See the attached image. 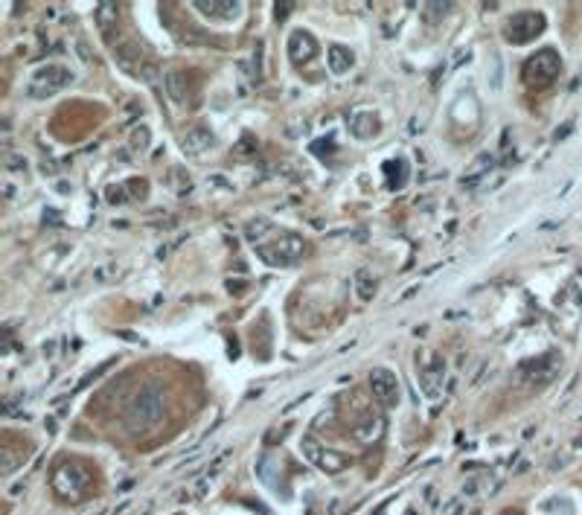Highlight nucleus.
I'll return each mask as SVG.
<instances>
[{
    "instance_id": "obj_5",
    "label": "nucleus",
    "mask_w": 582,
    "mask_h": 515,
    "mask_svg": "<svg viewBox=\"0 0 582 515\" xmlns=\"http://www.w3.org/2000/svg\"><path fill=\"white\" fill-rule=\"evenodd\" d=\"M544 33V15L541 12H515L504 23V38L510 44H527Z\"/></svg>"
},
{
    "instance_id": "obj_24",
    "label": "nucleus",
    "mask_w": 582,
    "mask_h": 515,
    "mask_svg": "<svg viewBox=\"0 0 582 515\" xmlns=\"http://www.w3.org/2000/svg\"><path fill=\"white\" fill-rule=\"evenodd\" d=\"M265 230H271V224H268V222H251L248 227H244V233H248V239L254 242V248L259 245V236H262Z\"/></svg>"
},
{
    "instance_id": "obj_14",
    "label": "nucleus",
    "mask_w": 582,
    "mask_h": 515,
    "mask_svg": "<svg viewBox=\"0 0 582 515\" xmlns=\"http://www.w3.org/2000/svg\"><path fill=\"white\" fill-rule=\"evenodd\" d=\"M382 434H384V419H382V416H367V419L361 422V425L352 428V437H355L358 443H364V445L379 443Z\"/></svg>"
},
{
    "instance_id": "obj_25",
    "label": "nucleus",
    "mask_w": 582,
    "mask_h": 515,
    "mask_svg": "<svg viewBox=\"0 0 582 515\" xmlns=\"http://www.w3.org/2000/svg\"><path fill=\"white\" fill-rule=\"evenodd\" d=\"M210 480H212V477L207 475V477H201V480L195 483V489H193V495H195V498H204V495L210 492Z\"/></svg>"
},
{
    "instance_id": "obj_18",
    "label": "nucleus",
    "mask_w": 582,
    "mask_h": 515,
    "mask_svg": "<svg viewBox=\"0 0 582 515\" xmlns=\"http://www.w3.org/2000/svg\"><path fill=\"white\" fill-rule=\"evenodd\" d=\"M163 85H166V94H169V99H172L175 105L187 102V85H183V76H180V73L169 70V73L163 76Z\"/></svg>"
},
{
    "instance_id": "obj_9",
    "label": "nucleus",
    "mask_w": 582,
    "mask_h": 515,
    "mask_svg": "<svg viewBox=\"0 0 582 515\" xmlns=\"http://www.w3.org/2000/svg\"><path fill=\"white\" fill-rule=\"evenodd\" d=\"M286 50H289L294 65H303V62H309V58H315L318 41H315L312 33H306V29H294V33L289 36V47Z\"/></svg>"
},
{
    "instance_id": "obj_7",
    "label": "nucleus",
    "mask_w": 582,
    "mask_h": 515,
    "mask_svg": "<svg viewBox=\"0 0 582 515\" xmlns=\"http://www.w3.org/2000/svg\"><path fill=\"white\" fill-rule=\"evenodd\" d=\"M303 454H306V460H309V463H315L318 469H323V472H329V475L341 472V469L347 466V457H344V454H338V451H326V448L318 445L312 437H303Z\"/></svg>"
},
{
    "instance_id": "obj_8",
    "label": "nucleus",
    "mask_w": 582,
    "mask_h": 515,
    "mask_svg": "<svg viewBox=\"0 0 582 515\" xmlns=\"http://www.w3.org/2000/svg\"><path fill=\"white\" fill-rule=\"evenodd\" d=\"M370 390H373L376 402H382L387 408H393L396 402H399V381H396V376L387 367L370 370Z\"/></svg>"
},
{
    "instance_id": "obj_19",
    "label": "nucleus",
    "mask_w": 582,
    "mask_h": 515,
    "mask_svg": "<svg viewBox=\"0 0 582 515\" xmlns=\"http://www.w3.org/2000/svg\"><path fill=\"white\" fill-rule=\"evenodd\" d=\"M419 12H422V18H425L428 23H440V21L451 12V4H422Z\"/></svg>"
},
{
    "instance_id": "obj_26",
    "label": "nucleus",
    "mask_w": 582,
    "mask_h": 515,
    "mask_svg": "<svg viewBox=\"0 0 582 515\" xmlns=\"http://www.w3.org/2000/svg\"><path fill=\"white\" fill-rule=\"evenodd\" d=\"M460 512H463V504H460V501H448L446 509H443V515H460Z\"/></svg>"
},
{
    "instance_id": "obj_2",
    "label": "nucleus",
    "mask_w": 582,
    "mask_h": 515,
    "mask_svg": "<svg viewBox=\"0 0 582 515\" xmlns=\"http://www.w3.org/2000/svg\"><path fill=\"white\" fill-rule=\"evenodd\" d=\"M73 82V73L68 67H61V65H47L41 70H36L33 76H29L26 82V97H33V99H47L53 94H58L65 85Z\"/></svg>"
},
{
    "instance_id": "obj_27",
    "label": "nucleus",
    "mask_w": 582,
    "mask_h": 515,
    "mask_svg": "<svg viewBox=\"0 0 582 515\" xmlns=\"http://www.w3.org/2000/svg\"><path fill=\"white\" fill-rule=\"evenodd\" d=\"M134 143H140V148H146V143H149V131H146V129L137 131V134H134Z\"/></svg>"
},
{
    "instance_id": "obj_10",
    "label": "nucleus",
    "mask_w": 582,
    "mask_h": 515,
    "mask_svg": "<svg viewBox=\"0 0 582 515\" xmlns=\"http://www.w3.org/2000/svg\"><path fill=\"white\" fill-rule=\"evenodd\" d=\"M280 457H274L271 451H262L259 454V460H257V477H259V483L262 487H268V489H274V492H286L283 487H280Z\"/></svg>"
},
{
    "instance_id": "obj_22",
    "label": "nucleus",
    "mask_w": 582,
    "mask_h": 515,
    "mask_svg": "<svg viewBox=\"0 0 582 515\" xmlns=\"http://www.w3.org/2000/svg\"><path fill=\"white\" fill-rule=\"evenodd\" d=\"M373 294H376V283L367 280V271H361L358 274V297L367 303V300H373Z\"/></svg>"
},
{
    "instance_id": "obj_28",
    "label": "nucleus",
    "mask_w": 582,
    "mask_h": 515,
    "mask_svg": "<svg viewBox=\"0 0 582 515\" xmlns=\"http://www.w3.org/2000/svg\"><path fill=\"white\" fill-rule=\"evenodd\" d=\"M501 515H522V512H512V509H507V512H501Z\"/></svg>"
},
{
    "instance_id": "obj_23",
    "label": "nucleus",
    "mask_w": 582,
    "mask_h": 515,
    "mask_svg": "<svg viewBox=\"0 0 582 515\" xmlns=\"http://www.w3.org/2000/svg\"><path fill=\"white\" fill-rule=\"evenodd\" d=\"M489 62H492V73H489V85H492V90H498L501 87V55L498 53H492L489 55Z\"/></svg>"
},
{
    "instance_id": "obj_16",
    "label": "nucleus",
    "mask_w": 582,
    "mask_h": 515,
    "mask_svg": "<svg viewBox=\"0 0 582 515\" xmlns=\"http://www.w3.org/2000/svg\"><path fill=\"white\" fill-rule=\"evenodd\" d=\"M212 146V134L207 129H190L187 134H183V151H190V155H201V151H207Z\"/></svg>"
},
{
    "instance_id": "obj_12",
    "label": "nucleus",
    "mask_w": 582,
    "mask_h": 515,
    "mask_svg": "<svg viewBox=\"0 0 582 515\" xmlns=\"http://www.w3.org/2000/svg\"><path fill=\"white\" fill-rule=\"evenodd\" d=\"M443 373H446V364H443V361L434 358V352H425L422 367H419V381H422V387H425L428 396H434V393H437Z\"/></svg>"
},
{
    "instance_id": "obj_3",
    "label": "nucleus",
    "mask_w": 582,
    "mask_h": 515,
    "mask_svg": "<svg viewBox=\"0 0 582 515\" xmlns=\"http://www.w3.org/2000/svg\"><path fill=\"white\" fill-rule=\"evenodd\" d=\"M303 254H306V245H303V239H297V236H283V239L259 242V245H257V256L262 262H268V265H291Z\"/></svg>"
},
{
    "instance_id": "obj_17",
    "label": "nucleus",
    "mask_w": 582,
    "mask_h": 515,
    "mask_svg": "<svg viewBox=\"0 0 582 515\" xmlns=\"http://www.w3.org/2000/svg\"><path fill=\"white\" fill-rule=\"evenodd\" d=\"M326 58H329V73L335 76H344L352 67V53L347 47H329Z\"/></svg>"
},
{
    "instance_id": "obj_20",
    "label": "nucleus",
    "mask_w": 582,
    "mask_h": 515,
    "mask_svg": "<svg viewBox=\"0 0 582 515\" xmlns=\"http://www.w3.org/2000/svg\"><path fill=\"white\" fill-rule=\"evenodd\" d=\"M117 18H119L117 4H99V6H97V23H99L102 29H111V26L117 23Z\"/></svg>"
},
{
    "instance_id": "obj_4",
    "label": "nucleus",
    "mask_w": 582,
    "mask_h": 515,
    "mask_svg": "<svg viewBox=\"0 0 582 515\" xmlns=\"http://www.w3.org/2000/svg\"><path fill=\"white\" fill-rule=\"evenodd\" d=\"M562 70V58L556 50H539L533 58H527L524 62V82L527 85H536V87H544L550 85Z\"/></svg>"
},
{
    "instance_id": "obj_11",
    "label": "nucleus",
    "mask_w": 582,
    "mask_h": 515,
    "mask_svg": "<svg viewBox=\"0 0 582 515\" xmlns=\"http://www.w3.org/2000/svg\"><path fill=\"white\" fill-rule=\"evenodd\" d=\"M556 370H559V361L554 358V355H544V358H539V361H530V364L522 370V379L527 381V384H547L550 379L556 376Z\"/></svg>"
},
{
    "instance_id": "obj_15",
    "label": "nucleus",
    "mask_w": 582,
    "mask_h": 515,
    "mask_svg": "<svg viewBox=\"0 0 582 515\" xmlns=\"http://www.w3.org/2000/svg\"><path fill=\"white\" fill-rule=\"evenodd\" d=\"M193 6L198 12H204V15H210V18H225V21H230V18H236L242 12V4H230V0H212V4L198 0V4H193Z\"/></svg>"
},
{
    "instance_id": "obj_6",
    "label": "nucleus",
    "mask_w": 582,
    "mask_h": 515,
    "mask_svg": "<svg viewBox=\"0 0 582 515\" xmlns=\"http://www.w3.org/2000/svg\"><path fill=\"white\" fill-rule=\"evenodd\" d=\"M87 483H90V475L85 469H79V466H70V463H61L53 472V489H55V495L68 498V501H79L82 492L87 489Z\"/></svg>"
},
{
    "instance_id": "obj_21",
    "label": "nucleus",
    "mask_w": 582,
    "mask_h": 515,
    "mask_svg": "<svg viewBox=\"0 0 582 515\" xmlns=\"http://www.w3.org/2000/svg\"><path fill=\"white\" fill-rule=\"evenodd\" d=\"M541 509L544 512H565V515H573V504L562 495V498H547L544 504H541Z\"/></svg>"
},
{
    "instance_id": "obj_1",
    "label": "nucleus",
    "mask_w": 582,
    "mask_h": 515,
    "mask_svg": "<svg viewBox=\"0 0 582 515\" xmlns=\"http://www.w3.org/2000/svg\"><path fill=\"white\" fill-rule=\"evenodd\" d=\"M163 416V390L158 384H146L126 408V425L131 431H143L158 425Z\"/></svg>"
},
{
    "instance_id": "obj_13",
    "label": "nucleus",
    "mask_w": 582,
    "mask_h": 515,
    "mask_svg": "<svg viewBox=\"0 0 582 515\" xmlns=\"http://www.w3.org/2000/svg\"><path fill=\"white\" fill-rule=\"evenodd\" d=\"M498 477L489 475V472H480V475H472L466 483H463V495L469 498H480V495H492L498 489Z\"/></svg>"
}]
</instances>
